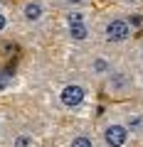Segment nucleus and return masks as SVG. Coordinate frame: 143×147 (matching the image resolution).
Returning a JSON list of instances; mask_svg holds the SVG:
<instances>
[{
  "label": "nucleus",
  "mask_w": 143,
  "mask_h": 147,
  "mask_svg": "<svg viewBox=\"0 0 143 147\" xmlns=\"http://www.w3.org/2000/svg\"><path fill=\"white\" fill-rule=\"evenodd\" d=\"M99 37H101V42L109 44V47L126 44V42H131V37H133V25H131L128 17L109 15V17H104L101 25H99Z\"/></svg>",
  "instance_id": "obj_1"
},
{
  "label": "nucleus",
  "mask_w": 143,
  "mask_h": 147,
  "mask_svg": "<svg viewBox=\"0 0 143 147\" xmlns=\"http://www.w3.org/2000/svg\"><path fill=\"white\" fill-rule=\"evenodd\" d=\"M62 30L72 44H86L91 39V20L86 10H67L62 17Z\"/></svg>",
  "instance_id": "obj_2"
},
{
  "label": "nucleus",
  "mask_w": 143,
  "mask_h": 147,
  "mask_svg": "<svg viewBox=\"0 0 143 147\" xmlns=\"http://www.w3.org/2000/svg\"><path fill=\"white\" fill-rule=\"evenodd\" d=\"M59 103H62V108H67V110L81 108V105L86 103V88H84V84H79V81H69V84H64L62 88H59Z\"/></svg>",
  "instance_id": "obj_3"
},
{
  "label": "nucleus",
  "mask_w": 143,
  "mask_h": 147,
  "mask_svg": "<svg viewBox=\"0 0 143 147\" xmlns=\"http://www.w3.org/2000/svg\"><path fill=\"white\" fill-rule=\"evenodd\" d=\"M128 137H131V132L118 120H109L101 127V142H104V147H126Z\"/></svg>",
  "instance_id": "obj_4"
},
{
  "label": "nucleus",
  "mask_w": 143,
  "mask_h": 147,
  "mask_svg": "<svg viewBox=\"0 0 143 147\" xmlns=\"http://www.w3.org/2000/svg\"><path fill=\"white\" fill-rule=\"evenodd\" d=\"M20 17L30 27L44 22V17H47V0H22L20 3Z\"/></svg>",
  "instance_id": "obj_5"
},
{
  "label": "nucleus",
  "mask_w": 143,
  "mask_h": 147,
  "mask_svg": "<svg viewBox=\"0 0 143 147\" xmlns=\"http://www.w3.org/2000/svg\"><path fill=\"white\" fill-rule=\"evenodd\" d=\"M104 86H106V91L111 96H126V93H131V88H133V76L126 69L118 66L109 79H104Z\"/></svg>",
  "instance_id": "obj_6"
},
{
  "label": "nucleus",
  "mask_w": 143,
  "mask_h": 147,
  "mask_svg": "<svg viewBox=\"0 0 143 147\" xmlns=\"http://www.w3.org/2000/svg\"><path fill=\"white\" fill-rule=\"evenodd\" d=\"M86 69H89V74L94 76V79H109L114 71L118 69V64L114 61L109 54H94V57L89 59V64H86Z\"/></svg>",
  "instance_id": "obj_7"
},
{
  "label": "nucleus",
  "mask_w": 143,
  "mask_h": 147,
  "mask_svg": "<svg viewBox=\"0 0 143 147\" xmlns=\"http://www.w3.org/2000/svg\"><path fill=\"white\" fill-rule=\"evenodd\" d=\"M8 140H10V147H37V137L30 132H15Z\"/></svg>",
  "instance_id": "obj_8"
},
{
  "label": "nucleus",
  "mask_w": 143,
  "mask_h": 147,
  "mask_svg": "<svg viewBox=\"0 0 143 147\" xmlns=\"http://www.w3.org/2000/svg\"><path fill=\"white\" fill-rule=\"evenodd\" d=\"M123 125H126V130L131 132V135H143V115L141 113H131V115L123 120Z\"/></svg>",
  "instance_id": "obj_9"
},
{
  "label": "nucleus",
  "mask_w": 143,
  "mask_h": 147,
  "mask_svg": "<svg viewBox=\"0 0 143 147\" xmlns=\"http://www.w3.org/2000/svg\"><path fill=\"white\" fill-rule=\"evenodd\" d=\"M69 147H96V142L89 135H74L69 140Z\"/></svg>",
  "instance_id": "obj_10"
},
{
  "label": "nucleus",
  "mask_w": 143,
  "mask_h": 147,
  "mask_svg": "<svg viewBox=\"0 0 143 147\" xmlns=\"http://www.w3.org/2000/svg\"><path fill=\"white\" fill-rule=\"evenodd\" d=\"M57 3H62L67 10H84L89 0H57Z\"/></svg>",
  "instance_id": "obj_11"
},
{
  "label": "nucleus",
  "mask_w": 143,
  "mask_h": 147,
  "mask_svg": "<svg viewBox=\"0 0 143 147\" xmlns=\"http://www.w3.org/2000/svg\"><path fill=\"white\" fill-rule=\"evenodd\" d=\"M10 84H12V74L5 71V69H0V93L10 88Z\"/></svg>",
  "instance_id": "obj_12"
},
{
  "label": "nucleus",
  "mask_w": 143,
  "mask_h": 147,
  "mask_svg": "<svg viewBox=\"0 0 143 147\" xmlns=\"http://www.w3.org/2000/svg\"><path fill=\"white\" fill-rule=\"evenodd\" d=\"M12 27V20H10V15H8L5 10H0V34H5L8 30Z\"/></svg>",
  "instance_id": "obj_13"
},
{
  "label": "nucleus",
  "mask_w": 143,
  "mask_h": 147,
  "mask_svg": "<svg viewBox=\"0 0 143 147\" xmlns=\"http://www.w3.org/2000/svg\"><path fill=\"white\" fill-rule=\"evenodd\" d=\"M5 140H8V127L3 123V118H0V145H5Z\"/></svg>",
  "instance_id": "obj_14"
},
{
  "label": "nucleus",
  "mask_w": 143,
  "mask_h": 147,
  "mask_svg": "<svg viewBox=\"0 0 143 147\" xmlns=\"http://www.w3.org/2000/svg\"><path fill=\"white\" fill-rule=\"evenodd\" d=\"M3 5H5V0H0V10H3Z\"/></svg>",
  "instance_id": "obj_15"
},
{
  "label": "nucleus",
  "mask_w": 143,
  "mask_h": 147,
  "mask_svg": "<svg viewBox=\"0 0 143 147\" xmlns=\"http://www.w3.org/2000/svg\"><path fill=\"white\" fill-rule=\"evenodd\" d=\"M141 66H143V52H141Z\"/></svg>",
  "instance_id": "obj_16"
}]
</instances>
